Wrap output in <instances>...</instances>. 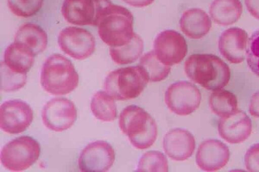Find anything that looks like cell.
<instances>
[{
  "label": "cell",
  "instance_id": "6da1fadb",
  "mask_svg": "<svg viewBox=\"0 0 259 172\" xmlns=\"http://www.w3.org/2000/svg\"><path fill=\"white\" fill-rule=\"evenodd\" d=\"M184 70L191 80L209 90L222 89L230 79L228 66L211 54L191 55L185 62Z\"/></svg>",
  "mask_w": 259,
  "mask_h": 172
},
{
  "label": "cell",
  "instance_id": "7a4b0ae2",
  "mask_svg": "<svg viewBox=\"0 0 259 172\" xmlns=\"http://www.w3.org/2000/svg\"><path fill=\"white\" fill-rule=\"evenodd\" d=\"M134 17L126 8L110 3L101 12L97 22L101 40L110 47H119L129 43L135 33Z\"/></svg>",
  "mask_w": 259,
  "mask_h": 172
},
{
  "label": "cell",
  "instance_id": "3957f363",
  "mask_svg": "<svg viewBox=\"0 0 259 172\" xmlns=\"http://www.w3.org/2000/svg\"><path fill=\"white\" fill-rule=\"evenodd\" d=\"M119 126L133 146L138 149L150 147L157 138V127L154 119L137 105L127 106L121 111Z\"/></svg>",
  "mask_w": 259,
  "mask_h": 172
},
{
  "label": "cell",
  "instance_id": "277c9868",
  "mask_svg": "<svg viewBox=\"0 0 259 172\" xmlns=\"http://www.w3.org/2000/svg\"><path fill=\"white\" fill-rule=\"evenodd\" d=\"M79 76L71 62L64 55L55 53L44 63L40 74L42 88L52 95L68 94L78 86Z\"/></svg>",
  "mask_w": 259,
  "mask_h": 172
},
{
  "label": "cell",
  "instance_id": "5b68a950",
  "mask_svg": "<svg viewBox=\"0 0 259 172\" xmlns=\"http://www.w3.org/2000/svg\"><path fill=\"white\" fill-rule=\"evenodd\" d=\"M148 82L145 72L138 65L111 71L105 78L104 87L113 99L125 100L137 97Z\"/></svg>",
  "mask_w": 259,
  "mask_h": 172
},
{
  "label": "cell",
  "instance_id": "8992f818",
  "mask_svg": "<svg viewBox=\"0 0 259 172\" xmlns=\"http://www.w3.org/2000/svg\"><path fill=\"white\" fill-rule=\"evenodd\" d=\"M40 152V145L36 140L31 137L23 136L4 145L1 151V163L9 170L23 171L38 159Z\"/></svg>",
  "mask_w": 259,
  "mask_h": 172
},
{
  "label": "cell",
  "instance_id": "52a82bcc",
  "mask_svg": "<svg viewBox=\"0 0 259 172\" xmlns=\"http://www.w3.org/2000/svg\"><path fill=\"white\" fill-rule=\"evenodd\" d=\"M164 100L171 111L178 115L187 116L199 107L201 95L195 85L181 81L168 86L165 93Z\"/></svg>",
  "mask_w": 259,
  "mask_h": 172
},
{
  "label": "cell",
  "instance_id": "ba28073f",
  "mask_svg": "<svg viewBox=\"0 0 259 172\" xmlns=\"http://www.w3.org/2000/svg\"><path fill=\"white\" fill-rule=\"evenodd\" d=\"M58 42L64 53L78 60L90 56L96 46L95 38L90 31L73 26L66 27L60 32Z\"/></svg>",
  "mask_w": 259,
  "mask_h": 172
},
{
  "label": "cell",
  "instance_id": "9c48e42d",
  "mask_svg": "<svg viewBox=\"0 0 259 172\" xmlns=\"http://www.w3.org/2000/svg\"><path fill=\"white\" fill-rule=\"evenodd\" d=\"M44 124L49 130L62 132L70 128L77 118L74 104L64 97L54 98L44 106L41 111Z\"/></svg>",
  "mask_w": 259,
  "mask_h": 172
},
{
  "label": "cell",
  "instance_id": "30bf717a",
  "mask_svg": "<svg viewBox=\"0 0 259 172\" xmlns=\"http://www.w3.org/2000/svg\"><path fill=\"white\" fill-rule=\"evenodd\" d=\"M110 3V0H64L61 12L70 24L97 26L101 12Z\"/></svg>",
  "mask_w": 259,
  "mask_h": 172
},
{
  "label": "cell",
  "instance_id": "8fae6325",
  "mask_svg": "<svg viewBox=\"0 0 259 172\" xmlns=\"http://www.w3.org/2000/svg\"><path fill=\"white\" fill-rule=\"evenodd\" d=\"M33 118L31 107L22 100H7L1 105V128L8 134H16L23 132L30 126Z\"/></svg>",
  "mask_w": 259,
  "mask_h": 172
},
{
  "label": "cell",
  "instance_id": "7c38bea8",
  "mask_svg": "<svg viewBox=\"0 0 259 172\" xmlns=\"http://www.w3.org/2000/svg\"><path fill=\"white\" fill-rule=\"evenodd\" d=\"M154 52L158 60L166 66L180 63L187 53V44L184 37L172 30L161 32L154 41Z\"/></svg>",
  "mask_w": 259,
  "mask_h": 172
},
{
  "label": "cell",
  "instance_id": "4fadbf2b",
  "mask_svg": "<svg viewBox=\"0 0 259 172\" xmlns=\"http://www.w3.org/2000/svg\"><path fill=\"white\" fill-rule=\"evenodd\" d=\"M115 160V152L112 146L105 141L91 142L81 152L78 165L83 172L108 171Z\"/></svg>",
  "mask_w": 259,
  "mask_h": 172
},
{
  "label": "cell",
  "instance_id": "5bb4252c",
  "mask_svg": "<svg viewBox=\"0 0 259 172\" xmlns=\"http://www.w3.org/2000/svg\"><path fill=\"white\" fill-rule=\"evenodd\" d=\"M218 129L220 136L228 143H240L250 135L251 121L245 112L237 109L221 117Z\"/></svg>",
  "mask_w": 259,
  "mask_h": 172
},
{
  "label": "cell",
  "instance_id": "9a60e30c",
  "mask_svg": "<svg viewBox=\"0 0 259 172\" xmlns=\"http://www.w3.org/2000/svg\"><path fill=\"white\" fill-rule=\"evenodd\" d=\"M230 158V151L227 145L220 140L207 139L199 145L196 162L202 170L215 171L225 166Z\"/></svg>",
  "mask_w": 259,
  "mask_h": 172
},
{
  "label": "cell",
  "instance_id": "2e32d148",
  "mask_svg": "<svg viewBox=\"0 0 259 172\" xmlns=\"http://www.w3.org/2000/svg\"><path fill=\"white\" fill-rule=\"evenodd\" d=\"M248 35L243 29L232 27L225 30L219 40L221 54L233 64L242 62L246 56Z\"/></svg>",
  "mask_w": 259,
  "mask_h": 172
},
{
  "label": "cell",
  "instance_id": "e0dca14e",
  "mask_svg": "<svg viewBox=\"0 0 259 172\" xmlns=\"http://www.w3.org/2000/svg\"><path fill=\"white\" fill-rule=\"evenodd\" d=\"M163 148L170 158L176 161H184L193 153L195 140L193 135L188 130L174 129L164 135Z\"/></svg>",
  "mask_w": 259,
  "mask_h": 172
},
{
  "label": "cell",
  "instance_id": "ac0fdd59",
  "mask_svg": "<svg viewBox=\"0 0 259 172\" xmlns=\"http://www.w3.org/2000/svg\"><path fill=\"white\" fill-rule=\"evenodd\" d=\"M180 27L188 37L200 39L209 31L211 21L205 11L199 8H192L183 13L180 20Z\"/></svg>",
  "mask_w": 259,
  "mask_h": 172
},
{
  "label": "cell",
  "instance_id": "d6986e66",
  "mask_svg": "<svg viewBox=\"0 0 259 172\" xmlns=\"http://www.w3.org/2000/svg\"><path fill=\"white\" fill-rule=\"evenodd\" d=\"M14 41L25 46L36 55L47 48L48 36L38 25L27 23L18 28L14 36Z\"/></svg>",
  "mask_w": 259,
  "mask_h": 172
},
{
  "label": "cell",
  "instance_id": "ffe728a7",
  "mask_svg": "<svg viewBox=\"0 0 259 172\" xmlns=\"http://www.w3.org/2000/svg\"><path fill=\"white\" fill-rule=\"evenodd\" d=\"M34 56L27 47L14 41L5 49L4 63L14 72L26 73L34 64Z\"/></svg>",
  "mask_w": 259,
  "mask_h": 172
},
{
  "label": "cell",
  "instance_id": "44dd1931",
  "mask_svg": "<svg viewBox=\"0 0 259 172\" xmlns=\"http://www.w3.org/2000/svg\"><path fill=\"white\" fill-rule=\"evenodd\" d=\"M242 10L239 0H214L209 7V12L214 22L227 26L239 19Z\"/></svg>",
  "mask_w": 259,
  "mask_h": 172
},
{
  "label": "cell",
  "instance_id": "7402d4cb",
  "mask_svg": "<svg viewBox=\"0 0 259 172\" xmlns=\"http://www.w3.org/2000/svg\"><path fill=\"white\" fill-rule=\"evenodd\" d=\"M144 48L141 37L135 33L131 41L119 47H110L109 53L113 61L118 65H125L136 61L141 55Z\"/></svg>",
  "mask_w": 259,
  "mask_h": 172
},
{
  "label": "cell",
  "instance_id": "603a6c76",
  "mask_svg": "<svg viewBox=\"0 0 259 172\" xmlns=\"http://www.w3.org/2000/svg\"><path fill=\"white\" fill-rule=\"evenodd\" d=\"M91 109L94 116L103 122L113 121L117 117L114 99L106 91H99L93 95Z\"/></svg>",
  "mask_w": 259,
  "mask_h": 172
},
{
  "label": "cell",
  "instance_id": "cb8c5ba5",
  "mask_svg": "<svg viewBox=\"0 0 259 172\" xmlns=\"http://www.w3.org/2000/svg\"><path fill=\"white\" fill-rule=\"evenodd\" d=\"M211 110L221 117L229 114L237 109V99L232 92L220 89L213 91L209 99Z\"/></svg>",
  "mask_w": 259,
  "mask_h": 172
},
{
  "label": "cell",
  "instance_id": "d4e9b609",
  "mask_svg": "<svg viewBox=\"0 0 259 172\" xmlns=\"http://www.w3.org/2000/svg\"><path fill=\"white\" fill-rule=\"evenodd\" d=\"M139 66L145 72L150 82L164 80L170 71V67L160 62L153 50L146 53L141 57Z\"/></svg>",
  "mask_w": 259,
  "mask_h": 172
},
{
  "label": "cell",
  "instance_id": "484cf974",
  "mask_svg": "<svg viewBox=\"0 0 259 172\" xmlns=\"http://www.w3.org/2000/svg\"><path fill=\"white\" fill-rule=\"evenodd\" d=\"M137 171H167V160L165 156L160 151L155 150L147 151L140 158Z\"/></svg>",
  "mask_w": 259,
  "mask_h": 172
},
{
  "label": "cell",
  "instance_id": "4316f807",
  "mask_svg": "<svg viewBox=\"0 0 259 172\" xmlns=\"http://www.w3.org/2000/svg\"><path fill=\"white\" fill-rule=\"evenodd\" d=\"M1 89L6 92L19 90L26 83V73H18L11 70L4 63H1Z\"/></svg>",
  "mask_w": 259,
  "mask_h": 172
},
{
  "label": "cell",
  "instance_id": "83f0119b",
  "mask_svg": "<svg viewBox=\"0 0 259 172\" xmlns=\"http://www.w3.org/2000/svg\"><path fill=\"white\" fill-rule=\"evenodd\" d=\"M44 0H7L11 12L15 15L23 18L31 17L41 9Z\"/></svg>",
  "mask_w": 259,
  "mask_h": 172
},
{
  "label": "cell",
  "instance_id": "f1b7e54d",
  "mask_svg": "<svg viewBox=\"0 0 259 172\" xmlns=\"http://www.w3.org/2000/svg\"><path fill=\"white\" fill-rule=\"evenodd\" d=\"M246 56L249 69L259 77V29L248 40Z\"/></svg>",
  "mask_w": 259,
  "mask_h": 172
},
{
  "label": "cell",
  "instance_id": "f546056e",
  "mask_svg": "<svg viewBox=\"0 0 259 172\" xmlns=\"http://www.w3.org/2000/svg\"><path fill=\"white\" fill-rule=\"evenodd\" d=\"M244 163L249 171H259V143L251 146L246 151Z\"/></svg>",
  "mask_w": 259,
  "mask_h": 172
},
{
  "label": "cell",
  "instance_id": "4dcf8cb0",
  "mask_svg": "<svg viewBox=\"0 0 259 172\" xmlns=\"http://www.w3.org/2000/svg\"><path fill=\"white\" fill-rule=\"evenodd\" d=\"M249 112L252 116L259 118V91L254 93L251 96Z\"/></svg>",
  "mask_w": 259,
  "mask_h": 172
},
{
  "label": "cell",
  "instance_id": "1f68e13d",
  "mask_svg": "<svg viewBox=\"0 0 259 172\" xmlns=\"http://www.w3.org/2000/svg\"><path fill=\"white\" fill-rule=\"evenodd\" d=\"M245 4L251 15L259 20V0H245Z\"/></svg>",
  "mask_w": 259,
  "mask_h": 172
},
{
  "label": "cell",
  "instance_id": "d6a6232c",
  "mask_svg": "<svg viewBox=\"0 0 259 172\" xmlns=\"http://www.w3.org/2000/svg\"><path fill=\"white\" fill-rule=\"evenodd\" d=\"M127 4L137 8L147 7L151 5L154 0H122Z\"/></svg>",
  "mask_w": 259,
  "mask_h": 172
}]
</instances>
